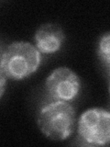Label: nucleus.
Listing matches in <instances>:
<instances>
[{
	"label": "nucleus",
	"mask_w": 110,
	"mask_h": 147,
	"mask_svg": "<svg viewBox=\"0 0 110 147\" xmlns=\"http://www.w3.org/2000/svg\"><path fill=\"white\" fill-rule=\"evenodd\" d=\"M41 53L36 46L26 41H16L1 52L0 74L7 78L22 80L39 69Z\"/></svg>",
	"instance_id": "1"
},
{
	"label": "nucleus",
	"mask_w": 110,
	"mask_h": 147,
	"mask_svg": "<svg viewBox=\"0 0 110 147\" xmlns=\"http://www.w3.org/2000/svg\"><path fill=\"white\" fill-rule=\"evenodd\" d=\"M75 110L66 101L52 100L40 108L37 123L43 134L52 141H63L73 131Z\"/></svg>",
	"instance_id": "2"
},
{
	"label": "nucleus",
	"mask_w": 110,
	"mask_h": 147,
	"mask_svg": "<svg viewBox=\"0 0 110 147\" xmlns=\"http://www.w3.org/2000/svg\"><path fill=\"white\" fill-rule=\"evenodd\" d=\"M78 136L82 144L103 146L110 144V111L92 108L81 115Z\"/></svg>",
	"instance_id": "3"
},
{
	"label": "nucleus",
	"mask_w": 110,
	"mask_h": 147,
	"mask_svg": "<svg viewBox=\"0 0 110 147\" xmlns=\"http://www.w3.org/2000/svg\"><path fill=\"white\" fill-rule=\"evenodd\" d=\"M45 88L52 100L70 102L79 94L81 81L79 76L70 68L59 67L47 77Z\"/></svg>",
	"instance_id": "4"
},
{
	"label": "nucleus",
	"mask_w": 110,
	"mask_h": 147,
	"mask_svg": "<svg viewBox=\"0 0 110 147\" xmlns=\"http://www.w3.org/2000/svg\"><path fill=\"white\" fill-rule=\"evenodd\" d=\"M34 40L35 46L40 53L52 54L62 48L65 40V34L60 25L46 23L37 30Z\"/></svg>",
	"instance_id": "5"
},
{
	"label": "nucleus",
	"mask_w": 110,
	"mask_h": 147,
	"mask_svg": "<svg viewBox=\"0 0 110 147\" xmlns=\"http://www.w3.org/2000/svg\"><path fill=\"white\" fill-rule=\"evenodd\" d=\"M97 54L100 61L110 72V32L101 36L97 46Z\"/></svg>",
	"instance_id": "6"
},
{
	"label": "nucleus",
	"mask_w": 110,
	"mask_h": 147,
	"mask_svg": "<svg viewBox=\"0 0 110 147\" xmlns=\"http://www.w3.org/2000/svg\"><path fill=\"white\" fill-rule=\"evenodd\" d=\"M109 92H110V82H109Z\"/></svg>",
	"instance_id": "7"
}]
</instances>
